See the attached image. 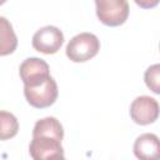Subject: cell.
<instances>
[{
  "label": "cell",
  "mask_w": 160,
  "mask_h": 160,
  "mask_svg": "<svg viewBox=\"0 0 160 160\" xmlns=\"http://www.w3.org/2000/svg\"><path fill=\"white\" fill-rule=\"evenodd\" d=\"M62 138L64 129L56 118L48 116L38 120L34 125L32 139L29 145L30 156L35 160L62 159Z\"/></svg>",
  "instance_id": "cell-1"
},
{
  "label": "cell",
  "mask_w": 160,
  "mask_h": 160,
  "mask_svg": "<svg viewBox=\"0 0 160 160\" xmlns=\"http://www.w3.org/2000/svg\"><path fill=\"white\" fill-rule=\"evenodd\" d=\"M100 50V41L91 32H80L75 35L66 45V56L74 62H85Z\"/></svg>",
  "instance_id": "cell-2"
},
{
  "label": "cell",
  "mask_w": 160,
  "mask_h": 160,
  "mask_svg": "<svg viewBox=\"0 0 160 160\" xmlns=\"http://www.w3.org/2000/svg\"><path fill=\"white\" fill-rule=\"evenodd\" d=\"M96 16L106 26L122 25L129 16L128 0H94Z\"/></svg>",
  "instance_id": "cell-3"
},
{
  "label": "cell",
  "mask_w": 160,
  "mask_h": 160,
  "mask_svg": "<svg viewBox=\"0 0 160 160\" xmlns=\"http://www.w3.org/2000/svg\"><path fill=\"white\" fill-rule=\"evenodd\" d=\"M24 95L26 101L36 108V109H44L52 105L59 95L58 84L56 81L50 76L46 81L38 86H24Z\"/></svg>",
  "instance_id": "cell-4"
},
{
  "label": "cell",
  "mask_w": 160,
  "mask_h": 160,
  "mask_svg": "<svg viewBox=\"0 0 160 160\" xmlns=\"http://www.w3.org/2000/svg\"><path fill=\"white\" fill-rule=\"evenodd\" d=\"M160 115L159 102L148 95L138 96L130 105L131 120L138 125H149L158 120Z\"/></svg>",
  "instance_id": "cell-5"
},
{
  "label": "cell",
  "mask_w": 160,
  "mask_h": 160,
  "mask_svg": "<svg viewBox=\"0 0 160 160\" xmlns=\"http://www.w3.org/2000/svg\"><path fill=\"white\" fill-rule=\"evenodd\" d=\"M19 75L24 86H38L51 76L48 62L39 58L25 59L19 68Z\"/></svg>",
  "instance_id": "cell-6"
},
{
  "label": "cell",
  "mask_w": 160,
  "mask_h": 160,
  "mask_svg": "<svg viewBox=\"0 0 160 160\" xmlns=\"http://www.w3.org/2000/svg\"><path fill=\"white\" fill-rule=\"evenodd\" d=\"M64 42V34L56 26H44L39 29L32 36V48L42 54L50 55L60 50Z\"/></svg>",
  "instance_id": "cell-7"
},
{
  "label": "cell",
  "mask_w": 160,
  "mask_h": 160,
  "mask_svg": "<svg viewBox=\"0 0 160 160\" xmlns=\"http://www.w3.org/2000/svg\"><path fill=\"white\" fill-rule=\"evenodd\" d=\"M134 154L141 160H159L160 159V140L155 134L145 132L138 136L132 146Z\"/></svg>",
  "instance_id": "cell-8"
},
{
  "label": "cell",
  "mask_w": 160,
  "mask_h": 160,
  "mask_svg": "<svg viewBox=\"0 0 160 160\" xmlns=\"http://www.w3.org/2000/svg\"><path fill=\"white\" fill-rule=\"evenodd\" d=\"M0 22H1V49H0V54L2 56L14 52V50L16 49L18 45V39L16 35L12 30L11 24L4 18H0Z\"/></svg>",
  "instance_id": "cell-9"
},
{
  "label": "cell",
  "mask_w": 160,
  "mask_h": 160,
  "mask_svg": "<svg viewBox=\"0 0 160 160\" xmlns=\"http://www.w3.org/2000/svg\"><path fill=\"white\" fill-rule=\"evenodd\" d=\"M0 122H1V131H0L1 140L11 139L18 134L19 122H18V119L11 112L2 110L0 112Z\"/></svg>",
  "instance_id": "cell-10"
},
{
  "label": "cell",
  "mask_w": 160,
  "mask_h": 160,
  "mask_svg": "<svg viewBox=\"0 0 160 160\" xmlns=\"http://www.w3.org/2000/svg\"><path fill=\"white\" fill-rule=\"evenodd\" d=\"M144 81L149 90L160 95V64H154L145 70Z\"/></svg>",
  "instance_id": "cell-11"
},
{
  "label": "cell",
  "mask_w": 160,
  "mask_h": 160,
  "mask_svg": "<svg viewBox=\"0 0 160 160\" xmlns=\"http://www.w3.org/2000/svg\"><path fill=\"white\" fill-rule=\"evenodd\" d=\"M134 1L141 9H152L160 2V0H134Z\"/></svg>",
  "instance_id": "cell-12"
},
{
  "label": "cell",
  "mask_w": 160,
  "mask_h": 160,
  "mask_svg": "<svg viewBox=\"0 0 160 160\" xmlns=\"http://www.w3.org/2000/svg\"><path fill=\"white\" fill-rule=\"evenodd\" d=\"M159 50H160V45H159Z\"/></svg>",
  "instance_id": "cell-13"
}]
</instances>
